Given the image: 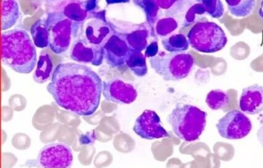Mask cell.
Returning <instances> with one entry per match:
<instances>
[{
    "mask_svg": "<svg viewBox=\"0 0 263 168\" xmlns=\"http://www.w3.org/2000/svg\"><path fill=\"white\" fill-rule=\"evenodd\" d=\"M47 90L61 108L78 116L96 113L103 93V82L91 68L65 63L55 68Z\"/></svg>",
    "mask_w": 263,
    "mask_h": 168,
    "instance_id": "6da1fadb",
    "label": "cell"
},
{
    "mask_svg": "<svg viewBox=\"0 0 263 168\" xmlns=\"http://www.w3.org/2000/svg\"><path fill=\"white\" fill-rule=\"evenodd\" d=\"M2 61L19 74L31 73L37 62L36 46L24 29L2 33Z\"/></svg>",
    "mask_w": 263,
    "mask_h": 168,
    "instance_id": "7a4b0ae2",
    "label": "cell"
},
{
    "mask_svg": "<svg viewBox=\"0 0 263 168\" xmlns=\"http://www.w3.org/2000/svg\"><path fill=\"white\" fill-rule=\"evenodd\" d=\"M207 116L206 112L194 105L177 103L168 117V122L179 139L193 142L199 139L205 131Z\"/></svg>",
    "mask_w": 263,
    "mask_h": 168,
    "instance_id": "3957f363",
    "label": "cell"
},
{
    "mask_svg": "<svg viewBox=\"0 0 263 168\" xmlns=\"http://www.w3.org/2000/svg\"><path fill=\"white\" fill-rule=\"evenodd\" d=\"M46 21L48 26L49 47L56 54L67 51L72 40L81 34L82 24L67 18L61 10L48 12Z\"/></svg>",
    "mask_w": 263,
    "mask_h": 168,
    "instance_id": "277c9868",
    "label": "cell"
},
{
    "mask_svg": "<svg viewBox=\"0 0 263 168\" xmlns=\"http://www.w3.org/2000/svg\"><path fill=\"white\" fill-rule=\"evenodd\" d=\"M151 67L165 81H179L191 74L195 67V59L190 53L159 52L150 58Z\"/></svg>",
    "mask_w": 263,
    "mask_h": 168,
    "instance_id": "5b68a950",
    "label": "cell"
},
{
    "mask_svg": "<svg viewBox=\"0 0 263 168\" xmlns=\"http://www.w3.org/2000/svg\"><path fill=\"white\" fill-rule=\"evenodd\" d=\"M191 47L200 53H213L226 46L228 38L223 29L215 22L200 21L187 33Z\"/></svg>",
    "mask_w": 263,
    "mask_h": 168,
    "instance_id": "8992f818",
    "label": "cell"
},
{
    "mask_svg": "<svg viewBox=\"0 0 263 168\" xmlns=\"http://www.w3.org/2000/svg\"><path fill=\"white\" fill-rule=\"evenodd\" d=\"M113 28L107 22L106 11L101 10L89 13L86 20L81 25V34L89 43L96 46H104L113 35Z\"/></svg>",
    "mask_w": 263,
    "mask_h": 168,
    "instance_id": "52a82bcc",
    "label": "cell"
},
{
    "mask_svg": "<svg viewBox=\"0 0 263 168\" xmlns=\"http://www.w3.org/2000/svg\"><path fill=\"white\" fill-rule=\"evenodd\" d=\"M72 149L64 143H50L43 147L35 161L37 168H71Z\"/></svg>",
    "mask_w": 263,
    "mask_h": 168,
    "instance_id": "ba28073f",
    "label": "cell"
},
{
    "mask_svg": "<svg viewBox=\"0 0 263 168\" xmlns=\"http://www.w3.org/2000/svg\"><path fill=\"white\" fill-rule=\"evenodd\" d=\"M221 137L228 140L243 139L249 135L253 124L247 116L238 110L228 112L216 124Z\"/></svg>",
    "mask_w": 263,
    "mask_h": 168,
    "instance_id": "9c48e42d",
    "label": "cell"
},
{
    "mask_svg": "<svg viewBox=\"0 0 263 168\" xmlns=\"http://www.w3.org/2000/svg\"><path fill=\"white\" fill-rule=\"evenodd\" d=\"M133 130L142 139H161L170 137L162 126L160 117L154 110H146L143 112L137 118Z\"/></svg>",
    "mask_w": 263,
    "mask_h": 168,
    "instance_id": "30bf717a",
    "label": "cell"
},
{
    "mask_svg": "<svg viewBox=\"0 0 263 168\" xmlns=\"http://www.w3.org/2000/svg\"><path fill=\"white\" fill-rule=\"evenodd\" d=\"M113 28V26H112ZM103 46L104 59L112 68H121L126 66L133 50L120 35L114 31Z\"/></svg>",
    "mask_w": 263,
    "mask_h": 168,
    "instance_id": "8fae6325",
    "label": "cell"
},
{
    "mask_svg": "<svg viewBox=\"0 0 263 168\" xmlns=\"http://www.w3.org/2000/svg\"><path fill=\"white\" fill-rule=\"evenodd\" d=\"M103 95L107 102L130 104L136 100L138 91L131 84L115 78L103 82Z\"/></svg>",
    "mask_w": 263,
    "mask_h": 168,
    "instance_id": "7c38bea8",
    "label": "cell"
},
{
    "mask_svg": "<svg viewBox=\"0 0 263 168\" xmlns=\"http://www.w3.org/2000/svg\"><path fill=\"white\" fill-rule=\"evenodd\" d=\"M71 58L80 64L101 65L104 59L103 46H96L89 43L85 38L79 37L73 43Z\"/></svg>",
    "mask_w": 263,
    "mask_h": 168,
    "instance_id": "4fadbf2b",
    "label": "cell"
},
{
    "mask_svg": "<svg viewBox=\"0 0 263 168\" xmlns=\"http://www.w3.org/2000/svg\"><path fill=\"white\" fill-rule=\"evenodd\" d=\"M239 109L245 114L256 115L263 111V87L258 84L244 88L239 98Z\"/></svg>",
    "mask_w": 263,
    "mask_h": 168,
    "instance_id": "5bb4252c",
    "label": "cell"
},
{
    "mask_svg": "<svg viewBox=\"0 0 263 168\" xmlns=\"http://www.w3.org/2000/svg\"><path fill=\"white\" fill-rule=\"evenodd\" d=\"M114 31L125 40L126 43L133 51L141 52L146 50L148 47L149 31L145 26H139L137 29L131 30L129 33H119L116 30Z\"/></svg>",
    "mask_w": 263,
    "mask_h": 168,
    "instance_id": "9a60e30c",
    "label": "cell"
},
{
    "mask_svg": "<svg viewBox=\"0 0 263 168\" xmlns=\"http://www.w3.org/2000/svg\"><path fill=\"white\" fill-rule=\"evenodd\" d=\"M19 17V4L16 1H1V29L2 31L16 24Z\"/></svg>",
    "mask_w": 263,
    "mask_h": 168,
    "instance_id": "2e32d148",
    "label": "cell"
},
{
    "mask_svg": "<svg viewBox=\"0 0 263 168\" xmlns=\"http://www.w3.org/2000/svg\"><path fill=\"white\" fill-rule=\"evenodd\" d=\"M54 71L55 69H54V62L51 56L47 53H42L33 74V80L38 84H44L52 78Z\"/></svg>",
    "mask_w": 263,
    "mask_h": 168,
    "instance_id": "e0dca14e",
    "label": "cell"
},
{
    "mask_svg": "<svg viewBox=\"0 0 263 168\" xmlns=\"http://www.w3.org/2000/svg\"><path fill=\"white\" fill-rule=\"evenodd\" d=\"M61 11L67 18L81 24L89 16V12L85 9L83 1H70L63 6Z\"/></svg>",
    "mask_w": 263,
    "mask_h": 168,
    "instance_id": "ac0fdd59",
    "label": "cell"
},
{
    "mask_svg": "<svg viewBox=\"0 0 263 168\" xmlns=\"http://www.w3.org/2000/svg\"><path fill=\"white\" fill-rule=\"evenodd\" d=\"M32 39L36 47L46 48L49 47V31L46 19H38L32 25L30 29Z\"/></svg>",
    "mask_w": 263,
    "mask_h": 168,
    "instance_id": "d6986e66",
    "label": "cell"
},
{
    "mask_svg": "<svg viewBox=\"0 0 263 168\" xmlns=\"http://www.w3.org/2000/svg\"><path fill=\"white\" fill-rule=\"evenodd\" d=\"M162 46L171 53H184L189 48L190 43L184 34L177 33L162 40Z\"/></svg>",
    "mask_w": 263,
    "mask_h": 168,
    "instance_id": "ffe728a7",
    "label": "cell"
},
{
    "mask_svg": "<svg viewBox=\"0 0 263 168\" xmlns=\"http://www.w3.org/2000/svg\"><path fill=\"white\" fill-rule=\"evenodd\" d=\"M133 2L145 12L148 26L150 28H154L157 21L160 19L159 16L162 13L161 8L157 4L156 1H152V0H134Z\"/></svg>",
    "mask_w": 263,
    "mask_h": 168,
    "instance_id": "44dd1931",
    "label": "cell"
},
{
    "mask_svg": "<svg viewBox=\"0 0 263 168\" xmlns=\"http://www.w3.org/2000/svg\"><path fill=\"white\" fill-rule=\"evenodd\" d=\"M228 9L232 16L246 17L253 12L257 1L254 0H226Z\"/></svg>",
    "mask_w": 263,
    "mask_h": 168,
    "instance_id": "7402d4cb",
    "label": "cell"
},
{
    "mask_svg": "<svg viewBox=\"0 0 263 168\" xmlns=\"http://www.w3.org/2000/svg\"><path fill=\"white\" fill-rule=\"evenodd\" d=\"M205 101L212 110H223L229 106L230 98L227 91L217 89L210 91L207 94Z\"/></svg>",
    "mask_w": 263,
    "mask_h": 168,
    "instance_id": "603a6c76",
    "label": "cell"
},
{
    "mask_svg": "<svg viewBox=\"0 0 263 168\" xmlns=\"http://www.w3.org/2000/svg\"><path fill=\"white\" fill-rule=\"evenodd\" d=\"M126 66L138 78L145 77L148 73L146 57L141 52L133 51L131 57L127 60Z\"/></svg>",
    "mask_w": 263,
    "mask_h": 168,
    "instance_id": "cb8c5ba5",
    "label": "cell"
},
{
    "mask_svg": "<svg viewBox=\"0 0 263 168\" xmlns=\"http://www.w3.org/2000/svg\"><path fill=\"white\" fill-rule=\"evenodd\" d=\"M178 22L174 17L160 18L154 26V35L156 37L164 38L175 31Z\"/></svg>",
    "mask_w": 263,
    "mask_h": 168,
    "instance_id": "d4e9b609",
    "label": "cell"
},
{
    "mask_svg": "<svg viewBox=\"0 0 263 168\" xmlns=\"http://www.w3.org/2000/svg\"><path fill=\"white\" fill-rule=\"evenodd\" d=\"M205 13L206 12H205V8L201 2H198V3L194 4L190 6L189 9H187L186 12L182 26L187 27L193 24L194 22H196L197 23L198 22L197 20H199L200 16H203Z\"/></svg>",
    "mask_w": 263,
    "mask_h": 168,
    "instance_id": "484cf974",
    "label": "cell"
},
{
    "mask_svg": "<svg viewBox=\"0 0 263 168\" xmlns=\"http://www.w3.org/2000/svg\"><path fill=\"white\" fill-rule=\"evenodd\" d=\"M202 4L203 6L205 8V12L212 18L222 17L225 12L224 5L222 2L219 0H201L198 1Z\"/></svg>",
    "mask_w": 263,
    "mask_h": 168,
    "instance_id": "4316f807",
    "label": "cell"
},
{
    "mask_svg": "<svg viewBox=\"0 0 263 168\" xmlns=\"http://www.w3.org/2000/svg\"><path fill=\"white\" fill-rule=\"evenodd\" d=\"M159 53V43L157 41H153L148 45L145 50V57L152 58L158 55Z\"/></svg>",
    "mask_w": 263,
    "mask_h": 168,
    "instance_id": "83f0119b",
    "label": "cell"
},
{
    "mask_svg": "<svg viewBox=\"0 0 263 168\" xmlns=\"http://www.w3.org/2000/svg\"><path fill=\"white\" fill-rule=\"evenodd\" d=\"M85 9L89 13L97 12L99 9L98 1H83Z\"/></svg>",
    "mask_w": 263,
    "mask_h": 168,
    "instance_id": "f1b7e54d",
    "label": "cell"
},
{
    "mask_svg": "<svg viewBox=\"0 0 263 168\" xmlns=\"http://www.w3.org/2000/svg\"><path fill=\"white\" fill-rule=\"evenodd\" d=\"M257 137H258L259 141H260L263 148V126L260 127V128L257 131Z\"/></svg>",
    "mask_w": 263,
    "mask_h": 168,
    "instance_id": "f546056e",
    "label": "cell"
},
{
    "mask_svg": "<svg viewBox=\"0 0 263 168\" xmlns=\"http://www.w3.org/2000/svg\"><path fill=\"white\" fill-rule=\"evenodd\" d=\"M258 14L260 17L263 19V1H262L261 3H260V9H259Z\"/></svg>",
    "mask_w": 263,
    "mask_h": 168,
    "instance_id": "4dcf8cb0",
    "label": "cell"
}]
</instances>
